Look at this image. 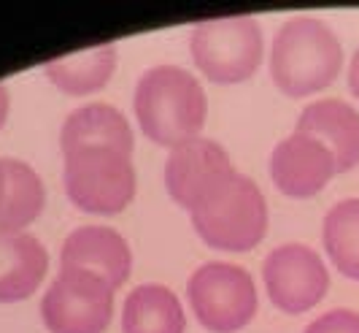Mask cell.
I'll list each match as a JSON object with an SVG mask.
<instances>
[{"label": "cell", "mask_w": 359, "mask_h": 333, "mask_svg": "<svg viewBox=\"0 0 359 333\" xmlns=\"http://www.w3.org/2000/svg\"><path fill=\"white\" fill-rule=\"evenodd\" d=\"M192 312L214 333H235L257 315V287L246 268L233 263H205L187 282Z\"/></svg>", "instance_id": "obj_6"}, {"label": "cell", "mask_w": 359, "mask_h": 333, "mask_svg": "<svg viewBox=\"0 0 359 333\" xmlns=\"http://www.w3.org/2000/svg\"><path fill=\"white\" fill-rule=\"evenodd\" d=\"M306 333H359V315L351 309H332L313 320Z\"/></svg>", "instance_id": "obj_19"}, {"label": "cell", "mask_w": 359, "mask_h": 333, "mask_svg": "<svg viewBox=\"0 0 359 333\" xmlns=\"http://www.w3.org/2000/svg\"><path fill=\"white\" fill-rule=\"evenodd\" d=\"M262 274L270 301L287 315L313 309L330 287V274L322 258L306 244H284L273 249L265 258Z\"/></svg>", "instance_id": "obj_9"}, {"label": "cell", "mask_w": 359, "mask_h": 333, "mask_svg": "<svg viewBox=\"0 0 359 333\" xmlns=\"http://www.w3.org/2000/svg\"><path fill=\"white\" fill-rule=\"evenodd\" d=\"M341 41L322 19L294 17L276 33L270 76L289 98H306L330 87L341 74Z\"/></svg>", "instance_id": "obj_2"}, {"label": "cell", "mask_w": 359, "mask_h": 333, "mask_svg": "<svg viewBox=\"0 0 359 333\" xmlns=\"http://www.w3.org/2000/svg\"><path fill=\"white\" fill-rule=\"evenodd\" d=\"M65 192L92 214H119L135 195V168L130 155L111 147L65 152Z\"/></svg>", "instance_id": "obj_3"}, {"label": "cell", "mask_w": 359, "mask_h": 333, "mask_svg": "<svg viewBox=\"0 0 359 333\" xmlns=\"http://www.w3.org/2000/svg\"><path fill=\"white\" fill-rule=\"evenodd\" d=\"M46 249L25 230H0V303L33 296L46 277Z\"/></svg>", "instance_id": "obj_13"}, {"label": "cell", "mask_w": 359, "mask_h": 333, "mask_svg": "<svg viewBox=\"0 0 359 333\" xmlns=\"http://www.w3.org/2000/svg\"><path fill=\"white\" fill-rule=\"evenodd\" d=\"M208 100L192 74L176 65H157L146 71L135 87V117L146 138L160 147L176 149L200 138Z\"/></svg>", "instance_id": "obj_1"}, {"label": "cell", "mask_w": 359, "mask_h": 333, "mask_svg": "<svg viewBox=\"0 0 359 333\" xmlns=\"http://www.w3.org/2000/svg\"><path fill=\"white\" fill-rule=\"evenodd\" d=\"M114 68H116V46L103 44V46L57 57L52 63H46L43 71L52 79L54 87H60L62 93L87 95L106 87L114 76Z\"/></svg>", "instance_id": "obj_15"}, {"label": "cell", "mask_w": 359, "mask_h": 333, "mask_svg": "<svg viewBox=\"0 0 359 333\" xmlns=\"http://www.w3.org/2000/svg\"><path fill=\"white\" fill-rule=\"evenodd\" d=\"M324 249L343 277L359 282V198L341 201L327 211Z\"/></svg>", "instance_id": "obj_18"}, {"label": "cell", "mask_w": 359, "mask_h": 333, "mask_svg": "<svg viewBox=\"0 0 359 333\" xmlns=\"http://www.w3.org/2000/svg\"><path fill=\"white\" fill-rule=\"evenodd\" d=\"M184 309L179 298L162 285H141L125 301V333H184Z\"/></svg>", "instance_id": "obj_16"}, {"label": "cell", "mask_w": 359, "mask_h": 333, "mask_svg": "<svg viewBox=\"0 0 359 333\" xmlns=\"http://www.w3.org/2000/svg\"><path fill=\"white\" fill-rule=\"evenodd\" d=\"M348 87H351L354 98L359 100V49L354 52V57H351V68H348Z\"/></svg>", "instance_id": "obj_20"}, {"label": "cell", "mask_w": 359, "mask_h": 333, "mask_svg": "<svg viewBox=\"0 0 359 333\" xmlns=\"http://www.w3.org/2000/svg\"><path fill=\"white\" fill-rule=\"evenodd\" d=\"M335 157L319 138L292 133L270 155V176L292 198H311L335 176Z\"/></svg>", "instance_id": "obj_10"}, {"label": "cell", "mask_w": 359, "mask_h": 333, "mask_svg": "<svg viewBox=\"0 0 359 333\" xmlns=\"http://www.w3.org/2000/svg\"><path fill=\"white\" fill-rule=\"evenodd\" d=\"M294 133L319 138L335 157V171H351L359 166V111L346 100L327 98L303 109Z\"/></svg>", "instance_id": "obj_12"}, {"label": "cell", "mask_w": 359, "mask_h": 333, "mask_svg": "<svg viewBox=\"0 0 359 333\" xmlns=\"http://www.w3.org/2000/svg\"><path fill=\"white\" fill-rule=\"evenodd\" d=\"M189 49L203 74L216 84L246 81L262 60V27L254 17H227L200 22Z\"/></svg>", "instance_id": "obj_5"}, {"label": "cell", "mask_w": 359, "mask_h": 333, "mask_svg": "<svg viewBox=\"0 0 359 333\" xmlns=\"http://www.w3.org/2000/svg\"><path fill=\"white\" fill-rule=\"evenodd\" d=\"M6 195L0 204V230H22L43 209V185L33 168L14 157H3Z\"/></svg>", "instance_id": "obj_17"}, {"label": "cell", "mask_w": 359, "mask_h": 333, "mask_svg": "<svg viewBox=\"0 0 359 333\" xmlns=\"http://www.w3.org/2000/svg\"><path fill=\"white\" fill-rule=\"evenodd\" d=\"M114 315V290L87 271L60 268L41 301V317L52 333H103Z\"/></svg>", "instance_id": "obj_7"}, {"label": "cell", "mask_w": 359, "mask_h": 333, "mask_svg": "<svg viewBox=\"0 0 359 333\" xmlns=\"http://www.w3.org/2000/svg\"><path fill=\"white\" fill-rule=\"evenodd\" d=\"M6 117H8V93H6V87L0 84V128H3Z\"/></svg>", "instance_id": "obj_21"}, {"label": "cell", "mask_w": 359, "mask_h": 333, "mask_svg": "<svg viewBox=\"0 0 359 333\" xmlns=\"http://www.w3.org/2000/svg\"><path fill=\"white\" fill-rule=\"evenodd\" d=\"M3 195H6V168H3V160H0V204H3Z\"/></svg>", "instance_id": "obj_22"}, {"label": "cell", "mask_w": 359, "mask_h": 333, "mask_svg": "<svg viewBox=\"0 0 359 333\" xmlns=\"http://www.w3.org/2000/svg\"><path fill=\"white\" fill-rule=\"evenodd\" d=\"M60 144H62V152L84 147H111L133 155V130L119 109L108 103H90L76 109L65 119Z\"/></svg>", "instance_id": "obj_14"}, {"label": "cell", "mask_w": 359, "mask_h": 333, "mask_svg": "<svg viewBox=\"0 0 359 333\" xmlns=\"http://www.w3.org/2000/svg\"><path fill=\"white\" fill-rule=\"evenodd\" d=\"M130 266L133 255L127 241L114 228L100 225L73 230L60 252V268L87 271L92 277L103 279L111 290L125 285V279L130 277Z\"/></svg>", "instance_id": "obj_11"}, {"label": "cell", "mask_w": 359, "mask_h": 333, "mask_svg": "<svg viewBox=\"0 0 359 333\" xmlns=\"http://www.w3.org/2000/svg\"><path fill=\"white\" fill-rule=\"evenodd\" d=\"M235 176L230 155L211 138H192L170 152L165 163V187L189 214L219 198Z\"/></svg>", "instance_id": "obj_8"}, {"label": "cell", "mask_w": 359, "mask_h": 333, "mask_svg": "<svg viewBox=\"0 0 359 333\" xmlns=\"http://www.w3.org/2000/svg\"><path fill=\"white\" fill-rule=\"evenodd\" d=\"M192 225L200 239L214 249L249 252L265 239L268 204L249 176H235L230 187L208 206L192 211Z\"/></svg>", "instance_id": "obj_4"}]
</instances>
